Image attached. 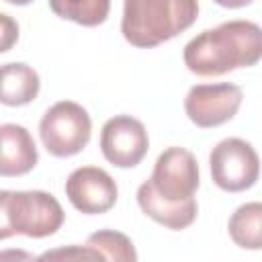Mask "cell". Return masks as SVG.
Segmentation results:
<instances>
[{"instance_id":"1","label":"cell","mask_w":262,"mask_h":262,"mask_svg":"<svg viewBox=\"0 0 262 262\" xmlns=\"http://www.w3.org/2000/svg\"><path fill=\"white\" fill-rule=\"evenodd\" d=\"M262 59V27L252 20H229L207 29L184 47V63L196 76H223Z\"/></svg>"},{"instance_id":"2","label":"cell","mask_w":262,"mask_h":262,"mask_svg":"<svg viewBox=\"0 0 262 262\" xmlns=\"http://www.w3.org/2000/svg\"><path fill=\"white\" fill-rule=\"evenodd\" d=\"M199 16V0H125L121 33L133 47L149 49L186 31Z\"/></svg>"},{"instance_id":"3","label":"cell","mask_w":262,"mask_h":262,"mask_svg":"<svg viewBox=\"0 0 262 262\" xmlns=\"http://www.w3.org/2000/svg\"><path fill=\"white\" fill-rule=\"evenodd\" d=\"M63 223V209L57 199L43 190L0 192V239L10 235L47 237Z\"/></svg>"},{"instance_id":"4","label":"cell","mask_w":262,"mask_h":262,"mask_svg":"<svg viewBox=\"0 0 262 262\" xmlns=\"http://www.w3.org/2000/svg\"><path fill=\"white\" fill-rule=\"evenodd\" d=\"M92 133V121L84 106L74 100L55 102L39 123V135L45 149L55 158L80 154Z\"/></svg>"},{"instance_id":"5","label":"cell","mask_w":262,"mask_h":262,"mask_svg":"<svg viewBox=\"0 0 262 262\" xmlns=\"http://www.w3.org/2000/svg\"><path fill=\"white\" fill-rule=\"evenodd\" d=\"M209 166L213 182L227 192L248 190L260 176V158L256 149L239 137L219 141L209 156Z\"/></svg>"},{"instance_id":"6","label":"cell","mask_w":262,"mask_h":262,"mask_svg":"<svg viewBox=\"0 0 262 262\" xmlns=\"http://www.w3.org/2000/svg\"><path fill=\"white\" fill-rule=\"evenodd\" d=\"M242 88L229 82L196 84L184 98V111L196 127H219L235 117L242 106Z\"/></svg>"},{"instance_id":"7","label":"cell","mask_w":262,"mask_h":262,"mask_svg":"<svg viewBox=\"0 0 262 262\" xmlns=\"http://www.w3.org/2000/svg\"><path fill=\"white\" fill-rule=\"evenodd\" d=\"M149 147L147 131L141 121L129 115H117L102 125L100 149L106 162L117 168L137 166Z\"/></svg>"},{"instance_id":"8","label":"cell","mask_w":262,"mask_h":262,"mask_svg":"<svg viewBox=\"0 0 262 262\" xmlns=\"http://www.w3.org/2000/svg\"><path fill=\"white\" fill-rule=\"evenodd\" d=\"M149 180L164 199H194L199 188V164L188 149L168 147L158 156Z\"/></svg>"},{"instance_id":"9","label":"cell","mask_w":262,"mask_h":262,"mask_svg":"<svg viewBox=\"0 0 262 262\" xmlns=\"http://www.w3.org/2000/svg\"><path fill=\"white\" fill-rule=\"evenodd\" d=\"M66 194L80 213L100 215L115 207L119 190L108 172L96 166H82L68 176Z\"/></svg>"},{"instance_id":"10","label":"cell","mask_w":262,"mask_h":262,"mask_svg":"<svg viewBox=\"0 0 262 262\" xmlns=\"http://www.w3.org/2000/svg\"><path fill=\"white\" fill-rule=\"evenodd\" d=\"M137 205L147 217H151L154 221H158L160 225L170 227V229H184V227L192 225V221L196 219V201L194 199H186V201L164 199L154 188L151 180H145L137 188Z\"/></svg>"},{"instance_id":"11","label":"cell","mask_w":262,"mask_h":262,"mask_svg":"<svg viewBox=\"0 0 262 262\" xmlns=\"http://www.w3.org/2000/svg\"><path fill=\"white\" fill-rule=\"evenodd\" d=\"M2 149H0V174L8 176H23L37 166L39 154L31 133L14 123H4L0 127Z\"/></svg>"},{"instance_id":"12","label":"cell","mask_w":262,"mask_h":262,"mask_svg":"<svg viewBox=\"0 0 262 262\" xmlns=\"http://www.w3.org/2000/svg\"><path fill=\"white\" fill-rule=\"evenodd\" d=\"M39 76L27 63H4L2 66V92L0 102L6 106H23L37 98Z\"/></svg>"},{"instance_id":"13","label":"cell","mask_w":262,"mask_h":262,"mask_svg":"<svg viewBox=\"0 0 262 262\" xmlns=\"http://www.w3.org/2000/svg\"><path fill=\"white\" fill-rule=\"evenodd\" d=\"M229 237L244 250H262V203L237 207L227 223Z\"/></svg>"},{"instance_id":"14","label":"cell","mask_w":262,"mask_h":262,"mask_svg":"<svg viewBox=\"0 0 262 262\" xmlns=\"http://www.w3.org/2000/svg\"><path fill=\"white\" fill-rule=\"evenodd\" d=\"M49 8L59 18L82 27H98L108 16L111 0H49Z\"/></svg>"},{"instance_id":"15","label":"cell","mask_w":262,"mask_h":262,"mask_svg":"<svg viewBox=\"0 0 262 262\" xmlns=\"http://www.w3.org/2000/svg\"><path fill=\"white\" fill-rule=\"evenodd\" d=\"M86 246L92 248L100 256V260H119V262H135L137 260L131 239L125 233H119L113 229H102V231L88 235Z\"/></svg>"},{"instance_id":"16","label":"cell","mask_w":262,"mask_h":262,"mask_svg":"<svg viewBox=\"0 0 262 262\" xmlns=\"http://www.w3.org/2000/svg\"><path fill=\"white\" fill-rule=\"evenodd\" d=\"M45 258H86V260H100V256H98L92 248H88V246H84V248L74 246V248H70V250L45 252V254L41 256V260H45Z\"/></svg>"},{"instance_id":"17","label":"cell","mask_w":262,"mask_h":262,"mask_svg":"<svg viewBox=\"0 0 262 262\" xmlns=\"http://www.w3.org/2000/svg\"><path fill=\"white\" fill-rule=\"evenodd\" d=\"M213 2H217V4L223 6V8H242V6L252 4L254 0H213Z\"/></svg>"},{"instance_id":"18","label":"cell","mask_w":262,"mask_h":262,"mask_svg":"<svg viewBox=\"0 0 262 262\" xmlns=\"http://www.w3.org/2000/svg\"><path fill=\"white\" fill-rule=\"evenodd\" d=\"M8 4H14V6H25V4H31L33 0H6Z\"/></svg>"}]
</instances>
